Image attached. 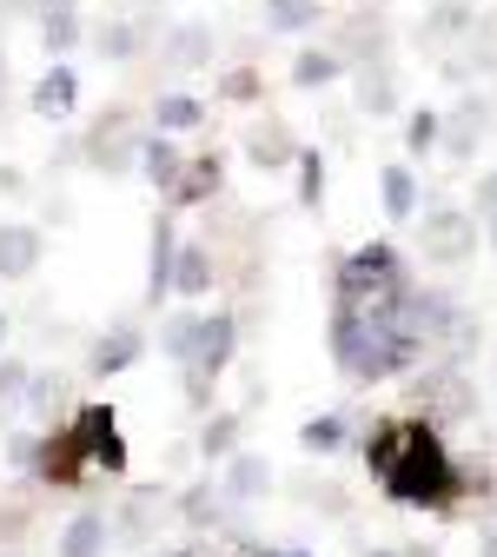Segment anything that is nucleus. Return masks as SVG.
I'll return each instance as SVG.
<instances>
[{
  "instance_id": "nucleus-4",
  "label": "nucleus",
  "mask_w": 497,
  "mask_h": 557,
  "mask_svg": "<svg viewBox=\"0 0 497 557\" xmlns=\"http://www.w3.org/2000/svg\"><path fill=\"white\" fill-rule=\"evenodd\" d=\"M139 139H147V126H139V107L113 100V107H100V113L87 120V133H80V166L100 173V180H120V173L139 166Z\"/></svg>"
},
{
  "instance_id": "nucleus-34",
  "label": "nucleus",
  "mask_w": 497,
  "mask_h": 557,
  "mask_svg": "<svg viewBox=\"0 0 497 557\" xmlns=\"http://www.w3.org/2000/svg\"><path fill=\"white\" fill-rule=\"evenodd\" d=\"M325 186H332L325 153H319V147H299V160H293V199H299V213H319V206H325Z\"/></svg>"
},
{
  "instance_id": "nucleus-25",
  "label": "nucleus",
  "mask_w": 497,
  "mask_h": 557,
  "mask_svg": "<svg viewBox=\"0 0 497 557\" xmlns=\"http://www.w3.org/2000/svg\"><path fill=\"white\" fill-rule=\"evenodd\" d=\"M378 206H385V220H418L424 213V186H418V166L411 160L378 166Z\"/></svg>"
},
{
  "instance_id": "nucleus-15",
  "label": "nucleus",
  "mask_w": 497,
  "mask_h": 557,
  "mask_svg": "<svg viewBox=\"0 0 497 557\" xmlns=\"http://www.w3.org/2000/svg\"><path fill=\"white\" fill-rule=\"evenodd\" d=\"M139 359H147V332H139L133 319H113V325L94 332V345H87V379H120V372H133Z\"/></svg>"
},
{
  "instance_id": "nucleus-13",
  "label": "nucleus",
  "mask_w": 497,
  "mask_h": 557,
  "mask_svg": "<svg viewBox=\"0 0 497 557\" xmlns=\"http://www.w3.org/2000/svg\"><path fill=\"white\" fill-rule=\"evenodd\" d=\"M332 47L345 53V66H359V60H385V53H392V14L378 8V0L351 8V14L332 27Z\"/></svg>"
},
{
  "instance_id": "nucleus-54",
  "label": "nucleus",
  "mask_w": 497,
  "mask_h": 557,
  "mask_svg": "<svg viewBox=\"0 0 497 557\" xmlns=\"http://www.w3.org/2000/svg\"><path fill=\"white\" fill-rule=\"evenodd\" d=\"M0 557H14V544H0Z\"/></svg>"
},
{
  "instance_id": "nucleus-49",
  "label": "nucleus",
  "mask_w": 497,
  "mask_h": 557,
  "mask_svg": "<svg viewBox=\"0 0 497 557\" xmlns=\"http://www.w3.org/2000/svg\"><path fill=\"white\" fill-rule=\"evenodd\" d=\"M14 21H27V0H0V34H8Z\"/></svg>"
},
{
  "instance_id": "nucleus-36",
  "label": "nucleus",
  "mask_w": 497,
  "mask_h": 557,
  "mask_svg": "<svg viewBox=\"0 0 497 557\" xmlns=\"http://www.w3.org/2000/svg\"><path fill=\"white\" fill-rule=\"evenodd\" d=\"M299 445H306L312 458H332V451H345V445H351V418H338V411H319V418H306V425H299Z\"/></svg>"
},
{
  "instance_id": "nucleus-50",
  "label": "nucleus",
  "mask_w": 497,
  "mask_h": 557,
  "mask_svg": "<svg viewBox=\"0 0 497 557\" xmlns=\"http://www.w3.org/2000/svg\"><path fill=\"white\" fill-rule=\"evenodd\" d=\"M477 557H497V531H484V537H477Z\"/></svg>"
},
{
  "instance_id": "nucleus-30",
  "label": "nucleus",
  "mask_w": 497,
  "mask_h": 557,
  "mask_svg": "<svg viewBox=\"0 0 497 557\" xmlns=\"http://www.w3.org/2000/svg\"><path fill=\"white\" fill-rule=\"evenodd\" d=\"M27 411L40 418V425L74 418V379H66V372H34V379H27Z\"/></svg>"
},
{
  "instance_id": "nucleus-3",
  "label": "nucleus",
  "mask_w": 497,
  "mask_h": 557,
  "mask_svg": "<svg viewBox=\"0 0 497 557\" xmlns=\"http://www.w3.org/2000/svg\"><path fill=\"white\" fill-rule=\"evenodd\" d=\"M398 293H405V252L392 239H365V246H351V252L332 259V299L385 312Z\"/></svg>"
},
{
  "instance_id": "nucleus-46",
  "label": "nucleus",
  "mask_w": 497,
  "mask_h": 557,
  "mask_svg": "<svg viewBox=\"0 0 497 557\" xmlns=\"http://www.w3.org/2000/svg\"><path fill=\"white\" fill-rule=\"evenodd\" d=\"M40 220L66 226V220H74V199H66V193H47V206H40Z\"/></svg>"
},
{
  "instance_id": "nucleus-20",
  "label": "nucleus",
  "mask_w": 497,
  "mask_h": 557,
  "mask_svg": "<svg viewBox=\"0 0 497 557\" xmlns=\"http://www.w3.org/2000/svg\"><path fill=\"white\" fill-rule=\"evenodd\" d=\"M40 259H47V226L0 220V278H34Z\"/></svg>"
},
{
  "instance_id": "nucleus-32",
  "label": "nucleus",
  "mask_w": 497,
  "mask_h": 557,
  "mask_svg": "<svg viewBox=\"0 0 497 557\" xmlns=\"http://www.w3.org/2000/svg\"><path fill=\"white\" fill-rule=\"evenodd\" d=\"M259 21H265V34H319L325 27V0H265Z\"/></svg>"
},
{
  "instance_id": "nucleus-51",
  "label": "nucleus",
  "mask_w": 497,
  "mask_h": 557,
  "mask_svg": "<svg viewBox=\"0 0 497 557\" xmlns=\"http://www.w3.org/2000/svg\"><path fill=\"white\" fill-rule=\"evenodd\" d=\"M0 107H8V47H0Z\"/></svg>"
},
{
  "instance_id": "nucleus-35",
  "label": "nucleus",
  "mask_w": 497,
  "mask_h": 557,
  "mask_svg": "<svg viewBox=\"0 0 497 557\" xmlns=\"http://www.w3.org/2000/svg\"><path fill=\"white\" fill-rule=\"evenodd\" d=\"M445 147V113L438 107H411L405 113V160H432Z\"/></svg>"
},
{
  "instance_id": "nucleus-29",
  "label": "nucleus",
  "mask_w": 497,
  "mask_h": 557,
  "mask_svg": "<svg viewBox=\"0 0 497 557\" xmlns=\"http://www.w3.org/2000/svg\"><path fill=\"white\" fill-rule=\"evenodd\" d=\"M345 74H351V66H345V53H338L332 40L293 53V87H299V94H325V87H338Z\"/></svg>"
},
{
  "instance_id": "nucleus-33",
  "label": "nucleus",
  "mask_w": 497,
  "mask_h": 557,
  "mask_svg": "<svg viewBox=\"0 0 497 557\" xmlns=\"http://www.w3.org/2000/svg\"><path fill=\"white\" fill-rule=\"evenodd\" d=\"M147 120H153V133H192V126L212 120V107H206L199 94H160V100L147 107Z\"/></svg>"
},
{
  "instance_id": "nucleus-27",
  "label": "nucleus",
  "mask_w": 497,
  "mask_h": 557,
  "mask_svg": "<svg viewBox=\"0 0 497 557\" xmlns=\"http://www.w3.org/2000/svg\"><path fill=\"white\" fill-rule=\"evenodd\" d=\"M179 166H186V153H179V133H147V139H139V180H147L160 199H166V186L179 180Z\"/></svg>"
},
{
  "instance_id": "nucleus-10",
  "label": "nucleus",
  "mask_w": 497,
  "mask_h": 557,
  "mask_svg": "<svg viewBox=\"0 0 497 557\" xmlns=\"http://www.w3.org/2000/svg\"><path fill=\"white\" fill-rule=\"evenodd\" d=\"M74 432L87 438V458H94V471H107V478H126V465H133V451H126V432H120V411L113 405H74Z\"/></svg>"
},
{
  "instance_id": "nucleus-6",
  "label": "nucleus",
  "mask_w": 497,
  "mask_h": 557,
  "mask_svg": "<svg viewBox=\"0 0 497 557\" xmlns=\"http://www.w3.org/2000/svg\"><path fill=\"white\" fill-rule=\"evenodd\" d=\"M405 398H411L418 418H432V425H464V418L477 411V392H471L464 366H432V372L405 379Z\"/></svg>"
},
{
  "instance_id": "nucleus-7",
  "label": "nucleus",
  "mask_w": 497,
  "mask_h": 557,
  "mask_svg": "<svg viewBox=\"0 0 497 557\" xmlns=\"http://www.w3.org/2000/svg\"><path fill=\"white\" fill-rule=\"evenodd\" d=\"M239 345H246V325H239V312H199L192 319V345H186V359H179V372H206V379H226V366L239 359Z\"/></svg>"
},
{
  "instance_id": "nucleus-9",
  "label": "nucleus",
  "mask_w": 497,
  "mask_h": 557,
  "mask_svg": "<svg viewBox=\"0 0 497 557\" xmlns=\"http://www.w3.org/2000/svg\"><path fill=\"white\" fill-rule=\"evenodd\" d=\"M239 153H246V166L252 173H293V160H299V133H293V120L286 113H259V120H246V133H239Z\"/></svg>"
},
{
  "instance_id": "nucleus-18",
  "label": "nucleus",
  "mask_w": 497,
  "mask_h": 557,
  "mask_svg": "<svg viewBox=\"0 0 497 557\" xmlns=\"http://www.w3.org/2000/svg\"><path fill=\"white\" fill-rule=\"evenodd\" d=\"M173 259H179V213L166 206L153 220V233H147V306L173 299Z\"/></svg>"
},
{
  "instance_id": "nucleus-42",
  "label": "nucleus",
  "mask_w": 497,
  "mask_h": 557,
  "mask_svg": "<svg viewBox=\"0 0 497 557\" xmlns=\"http://www.w3.org/2000/svg\"><path fill=\"white\" fill-rule=\"evenodd\" d=\"M192 319H199V312H173V319H160V352H166L173 366L186 359V345H192Z\"/></svg>"
},
{
  "instance_id": "nucleus-31",
  "label": "nucleus",
  "mask_w": 497,
  "mask_h": 557,
  "mask_svg": "<svg viewBox=\"0 0 497 557\" xmlns=\"http://www.w3.org/2000/svg\"><path fill=\"white\" fill-rule=\"evenodd\" d=\"M477 27V8L471 0H432V14L418 21V47H438V40H464Z\"/></svg>"
},
{
  "instance_id": "nucleus-55",
  "label": "nucleus",
  "mask_w": 497,
  "mask_h": 557,
  "mask_svg": "<svg viewBox=\"0 0 497 557\" xmlns=\"http://www.w3.org/2000/svg\"><path fill=\"white\" fill-rule=\"evenodd\" d=\"M286 557H312V550H286Z\"/></svg>"
},
{
  "instance_id": "nucleus-38",
  "label": "nucleus",
  "mask_w": 497,
  "mask_h": 557,
  "mask_svg": "<svg viewBox=\"0 0 497 557\" xmlns=\"http://www.w3.org/2000/svg\"><path fill=\"white\" fill-rule=\"evenodd\" d=\"M293 498H299L306 511H325V518H345V511H351V492H345L338 478H299Z\"/></svg>"
},
{
  "instance_id": "nucleus-23",
  "label": "nucleus",
  "mask_w": 497,
  "mask_h": 557,
  "mask_svg": "<svg viewBox=\"0 0 497 557\" xmlns=\"http://www.w3.org/2000/svg\"><path fill=\"white\" fill-rule=\"evenodd\" d=\"M173 511H179V524L192 531V537H212L226 524V511H233V498L220 492V478H199V484H186V492L173 498Z\"/></svg>"
},
{
  "instance_id": "nucleus-37",
  "label": "nucleus",
  "mask_w": 497,
  "mask_h": 557,
  "mask_svg": "<svg viewBox=\"0 0 497 557\" xmlns=\"http://www.w3.org/2000/svg\"><path fill=\"white\" fill-rule=\"evenodd\" d=\"M212 94H220L226 107H259V100H265V74H259L252 60H233L226 74H220V87H212Z\"/></svg>"
},
{
  "instance_id": "nucleus-48",
  "label": "nucleus",
  "mask_w": 497,
  "mask_h": 557,
  "mask_svg": "<svg viewBox=\"0 0 497 557\" xmlns=\"http://www.w3.org/2000/svg\"><path fill=\"white\" fill-rule=\"evenodd\" d=\"M365 557H432V544H405V550H392V544H372Z\"/></svg>"
},
{
  "instance_id": "nucleus-11",
  "label": "nucleus",
  "mask_w": 497,
  "mask_h": 557,
  "mask_svg": "<svg viewBox=\"0 0 497 557\" xmlns=\"http://www.w3.org/2000/svg\"><path fill=\"white\" fill-rule=\"evenodd\" d=\"M351 113H359V120H398L405 113V81H398L392 53L351 66Z\"/></svg>"
},
{
  "instance_id": "nucleus-52",
  "label": "nucleus",
  "mask_w": 497,
  "mask_h": 557,
  "mask_svg": "<svg viewBox=\"0 0 497 557\" xmlns=\"http://www.w3.org/2000/svg\"><path fill=\"white\" fill-rule=\"evenodd\" d=\"M8 332H14V319H8V312H0V352H8Z\"/></svg>"
},
{
  "instance_id": "nucleus-41",
  "label": "nucleus",
  "mask_w": 497,
  "mask_h": 557,
  "mask_svg": "<svg viewBox=\"0 0 497 557\" xmlns=\"http://www.w3.org/2000/svg\"><path fill=\"white\" fill-rule=\"evenodd\" d=\"M27 537H34L27 498H0V544H27Z\"/></svg>"
},
{
  "instance_id": "nucleus-39",
  "label": "nucleus",
  "mask_w": 497,
  "mask_h": 557,
  "mask_svg": "<svg viewBox=\"0 0 497 557\" xmlns=\"http://www.w3.org/2000/svg\"><path fill=\"white\" fill-rule=\"evenodd\" d=\"M27 379H34V366L21 352H0V425L27 405Z\"/></svg>"
},
{
  "instance_id": "nucleus-1",
  "label": "nucleus",
  "mask_w": 497,
  "mask_h": 557,
  "mask_svg": "<svg viewBox=\"0 0 497 557\" xmlns=\"http://www.w3.org/2000/svg\"><path fill=\"white\" fill-rule=\"evenodd\" d=\"M325 345H332V366H338L345 385H385V379H405V372L424 366V338L418 332H405L392 312L345 306V299H332Z\"/></svg>"
},
{
  "instance_id": "nucleus-26",
  "label": "nucleus",
  "mask_w": 497,
  "mask_h": 557,
  "mask_svg": "<svg viewBox=\"0 0 497 557\" xmlns=\"http://www.w3.org/2000/svg\"><path fill=\"white\" fill-rule=\"evenodd\" d=\"M113 518V537H126V544H153L160 537V524H166V498L160 492H133L120 511H107Z\"/></svg>"
},
{
  "instance_id": "nucleus-17",
  "label": "nucleus",
  "mask_w": 497,
  "mask_h": 557,
  "mask_svg": "<svg viewBox=\"0 0 497 557\" xmlns=\"http://www.w3.org/2000/svg\"><path fill=\"white\" fill-rule=\"evenodd\" d=\"M220 278H226L220 246H206V239H179V259H173V299L199 306V299H212V286H220Z\"/></svg>"
},
{
  "instance_id": "nucleus-22",
  "label": "nucleus",
  "mask_w": 497,
  "mask_h": 557,
  "mask_svg": "<svg viewBox=\"0 0 497 557\" xmlns=\"http://www.w3.org/2000/svg\"><path fill=\"white\" fill-rule=\"evenodd\" d=\"M272 484H278V471H272V458H265V451H246V445H239V451L220 465V492H226L233 505H259Z\"/></svg>"
},
{
  "instance_id": "nucleus-16",
  "label": "nucleus",
  "mask_w": 497,
  "mask_h": 557,
  "mask_svg": "<svg viewBox=\"0 0 497 557\" xmlns=\"http://www.w3.org/2000/svg\"><path fill=\"white\" fill-rule=\"evenodd\" d=\"M27 113L47 120V126H66V120L80 113V74H74V60H47V74L27 94Z\"/></svg>"
},
{
  "instance_id": "nucleus-2",
  "label": "nucleus",
  "mask_w": 497,
  "mask_h": 557,
  "mask_svg": "<svg viewBox=\"0 0 497 557\" xmlns=\"http://www.w3.org/2000/svg\"><path fill=\"white\" fill-rule=\"evenodd\" d=\"M378 484H385V498L405 505V511L451 518L464 505V492H458V458H451L445 432L432 425V418H418V411H411V432H405V445H398V458L385 465Z\"/></svg>"
},
{
  "instance_id": "nucleus-24",
  "label": "nucleus",
  "mask_w": 497,
  "mask_h": 557,
  "mask_svg": "<svg viewBox=\"0 0 497 557\" xmlns=\"http://www.w3.org/2000/svg\"><path fill=\"white\" fill-rule=\"evenodd\" d=\"M107 544H113V518L100 505H87V511H74V518L60 524L53 557H107Z\"/></svg>"
},
{
  "instance_id": "nucleus-28",
  "label": "nucleus",
  "mask_w": 497,
  "mask_h": 557,
  "mask_svg": "<svg viewBox=\"0 0 497 557\" xmlns=\"http://www.w3.org/2000/svg\"><path fill=\"white\" fill-rule=\"evenodd\" d=\"M239 445H246V411H206V418H199L192 451H199L206 465H226Z\"/></svg>"
},
{
  "instance_id": "nucleus-12",
  "label": "nucleus",
  "mask_w": 497,
  "mask_h": 557,
  "mask_svg": "<svg viewBox=\"0 0 497 557\" xmlns=\"http://www.w3.org/2000/svg\"><path fill=\"white\" fill-rule=\"evenodd\" d=\"M153 40H160V27H153L147 14H107L100 27H87V47H94L107 66H139Z\"/></svg>"
},
{
  "instance_id": "nucleus-43",
  "label": "nucleus",
  "mask_w": 497,
  "mask_h": 557,
  "mask_svg": "<svg viewBox=\"0 0 497 557\" xmlns=\"http://www.w3.org/2000/svg\"><path fill=\"white\" fill-rule=\"evenodd\" d=\"M0 458H8L21 478L34 471V458H40V432H8V438H0Z\"/></svg>"
},
{
  "instance_id": "nucleus-5",
  "label": "nucleus",
  "mask_w": 497,
  "mask_h": 557,
  "mask_svg": "<svg viewBox=\"0 0 497 557\" xmlns=\"http://www.w3.org/2000/svg\"><path fill=\"white\" fill-rule=\"evenodd\" d=\"M87 478H94V458H87V438L74 432V418H60V425L40 432V458L27 471V484H40V492H87Z\"/></svg>"
},
{
  "instance_id": "nucleus-8",
  "label": "nucleus",
  "mask_w": 497,
  "mask_h": 557,
  "mask_svg": "<svg viewBox=\"0 0 497 557\" xmlns=\"http://www.w3.org/2000/svg\"><path fill=\"white\" fill-rule=\"evenodd\" d=\"M418 226V252L432 259V265H464L471 252H477V213H458V206H432L424 220H411Z\"/></svg>"
},
{
  "instance_id": "nucleus-45",
  "label": "nucleus",
  "mask_w": 497,
  "mask_h": 557,
  "mask_svg": "<svg viewBox=\"0 0 497 557\" xmlns=\"http://www.w3.org/2000/svg\"><path fill=\"white\" fill-rule=\"evenodd\" d=\"M47 14H80V0H27V21H47Z\"/></svg>"
},
{
  "instance_id": "nucleus-14",
  "label": "nucleus",
  "mask_w": 497,
  "mask_h": 557,
  "mask_svg": "<svg viewBox=\"0 0 497 557\" xmlns=\"http://www.w3.org/2000/svg\"><path fill=\"white\" fill-rule=\"evenodd\" d=\"M220 193H226V153L206 147V153H192L179 166V180L166 186V206H173V213H199V206H212Z\"/></svg>"
},
{
  "instance_id": "nucleus-53",
  "label": "nucleus",
  "mask_w": 497,
  "mask_h": 557,
  "mask_svg": "<svg viewBox=\"0 0 497 557\" xmlns=\"http://www.w3.org/2000/svg\"><path fill=\"white\" fill-rule=\"evenodd\" d=\"M484 233H490V246H497V213H490V220H484Z\"/></svg>"
},
{
  "instance_id": "nucleus-47",
  "label": "nucleus",
  "mask_w": 497,
  "mask_h": 557,
  "mask_svg": "<svg viewBox=\"0 0 497 557\" xmlns=\"http://www.w3.org/2000/svg\"><path fill=\"white\" fill-rule=\"evenodd\" d=\"M0 199H27V173L21 166H0Z\"/></svg>"
},
{
  "instance_id": "nucleus-21",
  "label": "nucleus",
  "mask_w": 497,
  "mask_h": 557,
  "mask_svg": "<svg viewBox=\"0 0 497 557\" xmlns=\"http://www.w3.org/2000/svg\"><path fill=\"white\" fill-rule=\"evenodd\" d=\"M160 60L173 66V74H199V66H212V60H220V34H212L206 21H179V27H166V40H160Z\"/></svg>"
},
{
  "instance_id": "nucleus-19",
  "label": "nucleus",
  "mask_w": 497,
  "mask_h": 557,
  "mask_svg": "<svg viewBox=\"0 0 497 557\" xmlns=\"http://www.w3.org/2000/svg\"><path fill=\"white\" fill-rule=\"evenodd\" d=\"M490 113H497V107H490L484 94H464V100L445 113V153H451L458 166H464V160H477L484 133H490Z\"/></svg>"
},
{
  "instance_id": "nucleus-44",
  "label": "nucleus",
  "mask_w": 497,
  "mask_h": 557,
  "mask_svg": "<svg viewBox=\"0 0 497 557\" xmlns=\"http://www.w3.org/2000/svg\"><path fill=\"white\" fill-rule=\"evenodd\" d=\"M471 213H477V220H490V213H497V166L471 180Z\"/></svg>"
},
{
  "instance_id": "nucleus-40",
  "label": "nucleus",
  "mask_w": 497,
  "mask_h": 557,
  "mask_svg": "<svg viewBox=\"0 0 497 557\" xmlns=\"http://www.w3.org/2000/svg\"><path fill=\"white\" fill-rule=\"evenodd\" d=\"M40 27V47H47V60H66L80 40H87V21L80 14H47V21H34Z\"/></svg>"
}]
</instances>
